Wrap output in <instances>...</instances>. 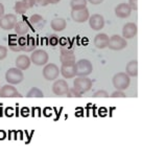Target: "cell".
Segmentation results:
<instances>
[{"instance_id":"cell-1","label":"cell","mask_w":142,"mask_h":156,"mask_svg":"<svg viewBox=\"0 0 142 156\" xmlns=\"http://www.w3.org/2000/svg\"><path fill=\"white\" fill-rule=\"evenodd\" d=\"M113 86L116 88L117 90H126L129 88L130 84H131V79L126 73H118L113 76L112 80Z\"/></svg>"},{"instance_id":"cell-2","label":"cell","mask_w":142,"mask_h":156,"mask_svg":"<svg viewBox=\"0 0 142 156\" xmlns=\"http://www.w3.org/2000/svg\"><path fill=\"white\" fill-rule=\"evenodd\" d=\"M75 69L78 76H88L92 73L93 66L89 60L81 59L78 62H75Z\"/></svg>"},{"instance_id":"cell-3","label":"cell","mask_w":142,"mask_h":156,"mask_svg":"<svg viewBox=\"0 0 142 156\" xmlns=\"http://www.w3.org/2000/svg\"><path fill=\"white\" fill-rule=\"evenodd\" d=\"M24 79V74L22 73V70L18 69L17 67H13V68H9L5 73V80L6 82L11 85H16L19 84L23 81Z\"/></svg>"},{"instance_id":"cell-4","label":"cell","mask_w":142,"mask_h":156,"mask_svg":"<svg viewBox=\"0 0 142 156\" xmlns=\"http://www.w3.org/2000/svg\"><path fill=\"white\" fill-rule=\"evenodd\" d=\"M73 87L83 94L92 88V81L88 76H78L73 82Z\"/></svg>"},{"instance_id":"cell-5","label":"cell","mask_w":142,"mask_h":156,"mask_svg":"<svg viewBox=\"0 0 142 156\" xmlns=\"http://www.w3.org/2000/svg\"><path fill=\"white\" fill-rule=\"evenodd\" d=\"M30 62H33L35 65L38 66H44L47 64L48 60H49V56L45 50L43 49H37L33 51L32 56H30Z\"/></svg>"},{"instance_id":"cell-6","label":"cell","mask_w":142,"mask_h":156,"mask_svg":"<svg viewBox=\"0 0 142 156\" xmlns=\"http://www.w3.org/2000/svg\"><path fill=\"white\" fill-rule=\"evenodd\" d=\"M126 45H127L126 40L119 35H114L109 38L108 47H109L111 50H121V49L126 48Z\"/></svg>"},{"instance_id":"cell-7","label":"cell","mask_w":142,"mask_h":156,"mask_svg":"<svg viewBox=\"0 0 142 156\" xmlns=\"http://www.w3.org/2000/svg\"><path fill=\"white\" fill-rule=\"evenodd\" d=\"M60 69L55 64L49 63L45 64V67L43 68V76L48 81H54L59 76Z\"/></svg>"},{"instance_id":"cell-8","label":"cell","mask_w":142,"mask_h":156,"mask_svg":"<svg viewBox=\"0 0 142 156\" xmlns=\"http://www.w3.org/2000/svg\"><path fill=\"white\" fill-rule=\"evenodd\" d=\"M17 23V17L13 14H6L0 17V27L4 30H13Z\"/></svg>"},{"instance_id":"cell-9","label":"cell","mask_w":142,"mask_h":156,"mask_svg":"<svg viewBox=\"0 0 142 156\" xmlns=\"http://www.w3.org/2000/svg\"><path fill=\"white\" fill-rule=\"evenodd\" d=\"M90 13L87 8L81 9H71V18L78 23H84L89 19Z\"/></svg>"},{"instance_id":"cell-10","label":"cell","mask_w":142,"mask_h":156,"mask_svg":"<svg viewBox=\"0 0 142 156\" xmlns=\"http://www.w3.org/2000/svg\"><path fill=\"white\" fill-rule=\"evenodd\" d=\"M69 86L68 83L64 80H57L52 85V92L57 97H66V93L68 92Z\"/></svg>"},{"instance_id":"cell-11","label":"cell","mask_w":142,"mask_h":156,"mask_svg":"<svg viewBox=\"0 0 142 156\" xmlns=\"http://www.w3.org/2000/svg\"><path fill=\"white\" fill-rule=\"evenodd\" d=\"M89 25L92 30H100L105 26V19L100 14H94V15L89 17Z\"/></svg>"},{"instance_id":"cell-12","label":"cell","mask_w":142,"mask_h":156,"mask_svg":"<svg viewBox=\"0 0 142 156\" xmlns=\"http://www.w3.org/2000/svg\"><path fill=\"white\" fill-rule=\"evenodd\" d=\"M0 98H21V94L13 85H4L0 87Z\"/></svg>"},{"instance_id":"cell-13","label":"cell","mask_w":142,"mask_h":156,"mask_svg":"<svg viewBox=\"0 0 142 156\" xmlns=\"http://www.w3.org/2000/svg\"><path fill=\"white\" fill-rule=\"evenodd\" d=\"M60 61L62 65H73L75 64V55L72 50H61V56H60Z\"/></svg>"},{"instance_id":"cell-14","label":"cell","mask_w":142,"mask_h":156,"mask_svg":"<svg viewBox=\"0 0 142 156\" xmlns=\"http://www.w3.org/2000/svg\"><path fill=\"white\" fill-rule=\"evenodd\" d=\"M137 32H138L137 25L134 22H129L122 27V37L124 39H132L137 35Z\"/></svg>"},{"instance_id":"cell-15","label":"cell","mask_w":142,"mask_h":156,"mask_svg":"<svg viewBox=\"0 0 142 156\" xmlns=\"http://www.w3.org/2000/svg\"><path fill=\"white\" fill-rule=\"evenodd\" d=\"M131 13L132 9L127 3H120L115 8V14H116V16L118 18H127V17L131 16Z\"/></svg>"},{"instance_id":"cell-16","label":"cell","mask_w":142,"mask_h":156,"mask_svg":"<svg viewBox=\"0 0 142 156\" xmlns=\"http://www.w3.org/2000/svg\"><path fill=\"white\" fill-rule=\"evenodd\" d=\"M109 36L106 35V34H98L94 37V45L96 48H99V49H102L105 47L108 46V43H109Z\"/></svg>"},{"instance_id":"cell-17","label":"cell","mask_w":142,"mask_h":156,"mask_svg":"<svg viewBox=\"0 0 142 156\" xmlns=\"http://www.w3.org/2000/svg\"><path fill=\"white\" fill-rule=\"evenodd\" d=\"M30 63L32 62H30L29 57H27L26 55H21L16 59V67L22 71L29 68Z\"/></svg>"},{"instance_id":"cell-18","label":"cell","mask_w":142,"mask_h":156,"mask_svg":"<svg viewBox=\"0 0 142 156\" xmlns=\"http://www.w3.org/2000/svg\"><path fill=\"white\" fill-rule=\"evenodd\" d=\"M60 71H61L62 76L65 79H72L76 76L75 64H73V65H62Z\"/></svg>"},{"instance_id":"cell-19","label":"cell","mask_w":142,"mask_h":156,"mask_svg":"<svg viewBox=\"0 0 142 156\" xmlns=\"http://www.w3.org/2000/svg\"><path fill=\"white\" fill-rule=\"evenodd\" d=\"M14 30H15V32L17 35L19 36H25L26 34L28 33V30H29V25H28V23L26 22V21L24 20H21V21H17L15 27H14Z\"/></svg>"},{"instance_id":"cell-20","label":"cell","mask_w":142,"mask_h":156,"mask_svg":"<svg viewBox=\"0 0 142 156\" xmlns=\"http://www.w3.org/2000/svg\"><path fill=\"white\" fill-rule=\"evenodd\" d=\"M50 26H51V28L54 32H62V30H64L66 28L67 22L63 18H54L51 20Z\"/></svg>"},{"instance_id":"cell-21","label":"cell","mask_w":142,"mask_h":156,"mask_svg":"<svg viewBox=\"0 0 142 156\" xmlns=\"http://www.w3.org/2000/svg\"><path fill=\"white\" fill-rule=\"evenodd\" d=\"M126 73L129 76H138V62L136 60H132L126 64Z\"/></svg>"},{"instance_id":"cell-22","label":"cell","mask_w":142,"mask_h":156,"mask_svg":"<svg viewBox=\"0 0 142 156\" xmlns=\"http://www.w3.org/2000/svg\"><path fill=\"white\" fill-rule=\"evenodd\" d=\"M29 23L32 24L35 28H41L43 27V25L45 24V20L43 19V17L38 14H35L29 18Z\"/></svg>"},{"instance_id":"cell-23","label":"cell","mask_w":142,"mask_h":156,"mask_svg":"<svg viewBox=\"0 0 142 156\" xmlns=\"http://www.w3.org/2000/svg\"><path fill=\"white\" fill-rule=\"evenodd\" d=\"M36 40L33 39V37H26V40H25V43L23 45V48H22V51H25V52H29V51H33V50L36 49Z\"/></svg>"},{"instance_id":"cell-24","label":"cell","mask_w":142,"mask_h":156,"mask_svg":"<svg viewBox=\"0 0 142 156\" xmlns=\"http://www.w3.org/2000/svg\"><path fill=\"white\" fill-rule=\"evenodd\" d=\"M71 9H81L87 8V0H71Z\"/></svg>"},{"instance_id":"cell-25","label":"cell","mask_w":142,"mask_h":156,"mask_svg":"<svg viewBox=\"0 0 142 156\" xmlns=\"http://www.w3.org/2000/svg\"><path fill=\"white\" fill-rule=\"evenodd\" d=\"M28 8L25 5L23 1H17L15 4V12L19 15H24V14L27 12Z\"/></svg>"},{"instance_id":"cell-26","label":"cell","mask_w":142,"mask_h":156,"mask_svg":"<svg viewBox=\"0 0 142 156\" xmlns=\"http://www.w3.org/2000/svg\"><path fill=\"white\" fill-rule=\"evenodd\" d=\"M43 97H44V93L38 87L30 88L27 93V98H43Z\"/></svg>"},{"instance_id":"cell-27","label":"cell","mask_w":142,"mask_h":156,"mask_svg":"<svg viewBox=\"0 0 142 156\" xmlns=\"http://www.w3.org/2000/svg\"><path fill=\"white\" fill-rule=\"evenodd\" d=\"M66 97L68 98H81V93L79 92L75 89V88H69L68 89V92L66 93Z\"/></svg>"},{"instance_id":"cell-28","label":"cell","mask_w":142,"mask_h":156,"mask_svg":"<svg viewBox=\"0 0 142 156\" xmlns=\"http://www.w3.org/2000/svg\"><path fill=\"white\" fill-rule=\"evenodd\" d=\"M9 47L13 51H20V48L18 46V43H17V39H9Z\"/></svg>"},{"instance_id":"cell-29","label":"cell","mask_w":142,"mask_h":156,"mask_svg":"<svg viewBox=\"0 0 142 156\" xmlns=\"http://www.w3.org/2000/svg\"><path fill=\"white\" fill-rule=\"evenodd\" d=\"M93 98H109V93L106 90H98L93 94Z\"/></svg>"},{"instance_id":"cell-30","label":"cell","mask_w":142,"mask_h":156,"mask_svg":"<svg viewBox=\"0 0 142 156\" xmlns=\"http://www.w3.org/2000/svg\"><path fill=\"white\" fill-rule=\"evenodd\" d=\"M126 93L123 92L122 90H117L116 91H114V92L111 94V98H126Z\"/></svg>"},{"instance_id":"cell-31","label":"cell","mask_w":142,"mask_h":156,"mask_svg":"<svg viewBox=\"0 0 142 156\" xmlns=\"http://www.w3.org/2000/svg\"><path fill=\"white\" fill-rule=\"evenodd\" d=\"M8 56V48L3 45H0V60H3Z\"/></svg>"},{"instance_id":"cell-32","label":"cell","mask_w":142,"mask_h":156,"mask_svg":"<svg viewBox=\"0 0 142 156\" xmlns=\"http://www.w3.org/2000/svg\"><path fill=\"white\" fill-rule=\"evenodd\" d=\"M59 43V38H57V36H50L49 37V44L51 45V46H55V45Z\"/></svg>"},{"instance_id":"cell-33","label":"cell","mask_w":142,"mask_h":156,"mask_svg":"<svg viewBox=\"0 0 142 156\" xmlns=\"http://www.w3.org/2000/svg\"><path fill=\"white\" fill-rule=\"evenodd\" d=\"M137 2H138V0H129V6L131 8L132 11H137L138 9V6H137Z\"/></svg>"},{"instance_id":"cell-34","label":"cell","mask_w":142,"mask_h":156,"mask_svg":"<svg viewBox=\"0 0 142 156\" xmlns=\"http://www.w3.org/2000/svg\"><path fill=\"white\" fill-rule=\"evenodd\" d=\"M22 1L24 2V3H25V5L27 6L28 9L33 8V6L36 4V1H35V0H22Z\"/></svg>"},{"instance_id":"cell-35","label":"cell","mask_w":142,"mask_h":156,"mask_svg":"<svg viewBox=\"0 0 142 156\" xmlns=\"http://www.w3.org/2000/svg\"><path fill=\"white\" fill-rule=\"evenodd\" d=\"M35 1H36V4H38V5H40V6H46L48 4L47 0H35Z\"/></svg>"},{"instance_id":"cell-36","label":"cell","mask_w":142,"mask_h":156,"mask_svg":"<svg viewBox=\"0 0 142 156\" xmlns=\"http://www.w3.org/2000/svg\"><path fill=\"white\" fill-rule=\"evenodd\" d=\"M103 0H88V2H90L91 4H100Z\"/></svg>"},{"instance_id":"cell-37","label":"cell","mask_w":142,"mask_h":156,"mask_svg":"<svg viewBox=\"0 0 142 156\" xmlns=\"http://www.w3.org/2000/svg\"><path fill=\"white\" fill-rule=\"evenodd\" d=\"M4 15V5L0 2V17H2Z\"/></svg>"},{"instance_id":"cell-38","label":"cell","mask_w":142,"mask_h":156,"mask_svg":"<svg viewBox=\"0 0 142 156\" xmlns=\"http://www.w3.org/2000/svg\"><path fill=\"white\" fill-rule=\"evenodd\" d=\"M48 1V4H57V3H59L61 0H47Z\"/></svg>"},{"instance_id":"cell-39","label":"cell","mask_w":142,"mask_h":156,"mask_svg":"<svg viewBox=\"0 0 142 156\" xmlns=\"http://www.w3.org/2000/svg\"><path fill=\"white\" fill-rule=\"evenodd\" d=\"M0 87H1V86H0Z\"/></svg>"}]
</instances>
